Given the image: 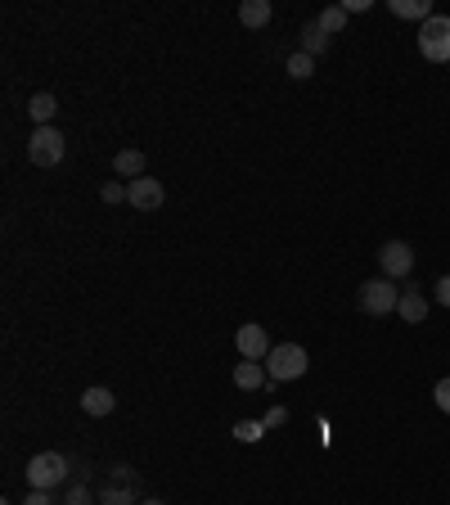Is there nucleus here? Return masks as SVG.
<instances>
[{"instance_id": "f257e3e1", "label": "nucleus", "mask_w": 450, "mask_h": 505, "mask_svg": "<svg viewBox=\"0 0 450 505\" xmlns=\"http://www.w3.org/2000/svg\"><path fill=\"white\" fill-rule=\"evenodd\" d=\"M307 348L302 343H275L270 348V357H266V375L275 379V383H293V379L307 375Z\"/></svg>"}, {"instance_id": "f03ea898", "label": "nucleus", "mask_w": 450, "mask_h": 505, "mask_svg": "<svg viewBox=\"0 0 450 505\" xmlns=\"http://www.w3.org/2000/svg\"><path fill=\"white\" fill-rule=\"evenodd\" d=\"M64 153H68V144H64V131H59V126H36V131L27 135V163H32V167H59Z\"/></svg>"}, {"instance_id": "7ed1b4c3", "label": "nucleus", "mask_w": 450, "mask_h": 505, "mask_svg": "<svg viewBox=\"0 0 450 505\" xmlns=\"http://www.w3.org/2000/svg\"><path fill=\"white\" fill-rule=\"evenodd\" d=\"M68 479V460L59 456V451H36L32 460H27V488L32 492H50V488H59Z\"/></svg>"}, {"instance_id": "20e7f679", "label": "nucleus", "mask_w": 450, "mask_h": 505, "mask_svg": "<svg viewBox=\"0 0 450 505\" xmlns=\"http://www.w3.org/2000/svg\"><path fill=\"white\" fill-rule=\"evenodd\" d=\"M356 302H360L365 316H392L396 302H401V289H392L387 275H383V280H365L360 293H356Z\"/></svg>"}, {"instance_id": "39448f33", "label": "nucleus", "mask_w": 450, "mask_h": 505, "mask_svg": "<svg viewBox=\"0 0 450 505\" xmlns=\"http://www.w3.org/2000/svg\"><path fill=\"white\" fill-rule=\"evenodd\" d=\"M419 54L428 64H450V18L446 14H433L424 27H419Z\"/></svg>"}, {"instance_id": "423d86ee", "label": "nucleus", "mask_w": 450, "mask_h": 505, "mask_svg": "<svg viewBox=\"0 0 450 505\" xmlns=\"http://www.w3.org/2000/svg\"><path fill=\"white\" fill-rule=\"evenodd\" d=\"M126 203H131L135 213H158V208L167 203V190H162V181L140 176V181H126Z\"/></svg>"}, {"instance_id": "0eeeda50", "label": "nucleus", "mask_w": 450, "mask_h": 505, "mask_svg": "<svg viewBox=\"0 0 450 505\" xmlns=\"http://www.w3.org/2000/svg\"><path fill=\"white\" fill-rule=\"evenodd\" d=\"M378 266H383L387 280H406V275L415 271V249H410L406 240H387V244L378 249Z\"/></svg>"}, {"instance_id": "6e6552de", "label": "nucleus", "mask_w": 450, "mask_h": 505, "mask_svg": "<svg viewBox=\"0 0 450 505\" xmlns=\"http://www.w3.org/2000/svg\"><path fill=\"white\" fill-rule=\"evenodd\" d=\"M234 348H239V357H243V361H266L275 343L266 339V330H261V325H239Z\"/></svg>"}, {"instance_id": "1a4fd4ad", "label": "nucleus", "mask_w": 450, "mask_h": 505, "mask_svg": "<svg viewBox=\"0 0 450 505\" xmlns=\"http://www.w3.org/2000/svg\"><path fill=\"white\" fill-rule=\"evenodd\" d=\"M396 316L410 321V325H424V316H428V298H424V289H401Z\"/></svg>"}, {"instance_id": "9d476101", "label": "nucleus", "mask_w": 450, "mask_h": 505, "mask_svg": "<svg viewBox=\"0 0 450 505\" xmlns=\"http://www.w3.org/2000/svg\"><path fill=\"white\" fill-rule=\"evenodd\" d=\"M112 167H117V176H126V181L149 176V172H144V153H140V149H122V153L112 158Z\"/></svg>"}, {"instance_id": "9b49d317", "label": "nucleus", "mask_w": 450, "mask_h": 505, "mask_svg": "<svg viewBox=\"0 0 450 505\" xmlns=\"http://www.w3.org/2000/svg\"><path fill=\"white\" fill-rule=\"evenodd\" d=\"M387 9H392L396 18H419V23L433 18V0H387Z\"/></svg>"}, {"instance_id": "f8f14e48", "label": "nucleus", "mask_w": 450, "mask_h": 505, "mask_svg": "<svg viewBox=\"0 0 450 505\" xmlns=\"http://www.w3.org/2000/svg\"><path fill=\"white\" fill-rule=\"evenodd\" d=\"M239 23L243 27H266L270 23V0H243L239 5Z\"/></svg>"}, {"instance_id": "ddd939ff", "label": "nucleus", "mask_w": 450, "mask_h": 505, "mask_svg": "<svg viewBox=\"0 0 450 505\" xmlns=\"http://www.w3.org/2000/svg\"><path fill=\"white\" fill-rule=\"evenodd\" d=\"M27 114H32V123H36V126H50V118L59 114V104H54V95H50V91H41V95H32V100H27Z\"/></svg>"}, {"instance_id": "4468645a", "label": "nucleus", "mask_w": 450, "mask_h": 505, "mask_svg": "<svg viewBox=\"0 0 450 505\" xmlns=\"http://www.w3.org/2000/svg\"><path fill=\"white\" fill-rule=\"evenodd\" d=\"M325 45H329V32L311 18V23L302 27V54H311V59H316V54H325Z\"/></svg>"}, {"instance_id": "2eb2a0df", "label": "nucleus", "mask_w": 450, "mask_h": 505, "mask_svg": "<svg viewBox=\"0 0 450 505\" xmlns=\"http://www.w3.org/2000/svg\"><path fill=\"white\" fill-rule=\"evenodd\" d=\"M266 366H261V361H239V366H234V383H239V388H261V383H266Z\"/></svg>"}, {"instance_id": "dca6fc26", "label": "nucleus", "mask_w": 450, "mask_h": 505, "mask_svg": "<svg viewBox=\"0 0 450 505\" xmlns=\"http://www.w3.org/2000/svg\"><path fill=\"white\" fill-rule=\"evenodd\" d=\"M82 411H86V415H109L112 392L109 388H86V392H82Z\"/></svg>"}, {"instance_id": "f3484780", "label": "nucleus", "mask_w": 450, "mask_h": 505, "mask_svg": "<svg viewBox=\"0 0 450 505\" xmlns=\"http://www.w3.org/2000/svg\"><path fill=\"white\" fill-rule=\"evenodd\" d=\"M316 23H320L329 36H338V32L347 27V9H342V5H329V9H320V18H316Z\"/></svg>"}, {"instance_id": "a211bd4d", "label": "nucleus", "mask_w": 450, "mask_h": 505, "mask_svg": "<svg viewBox=\"0 0 450 505\" xmlns=\"http://www.w3.org/2000/svg\"><path fill=\"white\" fill-rule=\"evenodd\" d=\"M311 73H316V59H311V54H302V50H298V54H289V77H298V82H302V77H311Z\"/></svg>"}, {"instance_id": "6ab92c4d", "label": "nucleus", "mask_w": 450, "mask_h": 505, "mask_svg": "<svg viewBox=\"0 0 450 505\" xmlns=\"http://www.w3.org/2000/svg\"><path fill=\"white\" fill-rule=\"evenodd\" d=\"M104 505H131L135 501V492L131 488H104V497H100Z\"/></svg>"}, {"instance_id": "aec40b11", "label": "nucleus", "mask_w": 450, "mask_h": 505, "mask_svg": "<svg viewBox=\"0 0 450 505\" xmlns=\"http://www.w3.org/2000/svg\"><path fill=\"white\" fill-rule=\"evenodd\" d=\"M100 194H104V203H122V199H126V185H117V181H109V185H104Z\"/></svg>"}, {"instance_id": "412c9836", "label": "nucleus", "mask_w": 450, "mask_h": 505, "mask_svg": "<svg viewBox=\"0 0 450 505\" xmlns=\"http://www.w3.org/2000/svg\"><path fill=\"white\" fill-rule=\"evenodd\" d=\"M433 397H437V406H442V411L450 415V379H442V383L433 388Z\"/></svg>"}, {"instance_id": "4be33fe9", "label": "nucleus", "mask_w": 450, "mask_h": 505, "mask_svg": "<svg viewBox=\"0 0 450 505\" xmlns=\"http://www.w3.org/2000/svg\"><path fill=\"white\" fill-rule=\"evenodd\" d=\"M261 429H266V424H239L234 433H239V438H248V442H257V438H261Z\"/></svg>"}, {"instance_id": "5701e85b", "label": "nucleus", "mask_w": 450, "mask_h": 505, "mask_svg": "<svg viewBox=\"0 0 450 505\" xmlns=\"http://www.w3.org/2000/svg\"><path fill=\"white\" fill-rule=\"evenodd\" d=\"M437 302H442V307H450V275H442V280H437Z\"/></svg>"}, {"instance_id": "b1692460", "label": "nucleus", "mask_w": 450, "mask_h": 505, "mask_svg": "<svg viewBox=\"0 0 450 505\" xmlns=\"http://www.w3.org/2000/svg\"><path fill=\"white\" fill-rule=\"evenodd\" d=\"M68 505H91V492H86V488H73V492H68Z\"/></svg>"}, {"instance_id": "393cba45", "label": "nucleus", "mask_w": 450, "mask_h": 505, "mask_svg": "<svg viewBox=\"0 0 450 505\" xmlns=\"http://www.w3.org/2000/svg\"><path fill=\"white\" fill-rule=\"evenodd\" d=\"M342 9H347V14H365V9H369V0H342Z\"/></svg>"}, {"instance_id": "a878e982", "label": "nucleus", "mask_w": 450, "mask_h": 505, "mask_svg": "<svg viewBox=\"0 0 450 505\" xmlns=\"http://www.w3.org/2000/svg\"><path fill=\"white\" fill-rule=\"evenodd\" d=\"M27 505H54V501H50V492H27Z\"/></svg>"}, {"instance_id": "bb28decb", "label": "nucleus", "mask_w": 450, "mask_h": 505, "mask_svg": "<svg viewBox=\"0 0 450 505\" xmlns=\"http://www.w3.org/2000/svg\"><path fill=\"white\" fill-rule=\"evenodd\" d=\"M144 505H167V501H144Z\"/></svg>"}]
</instances>
